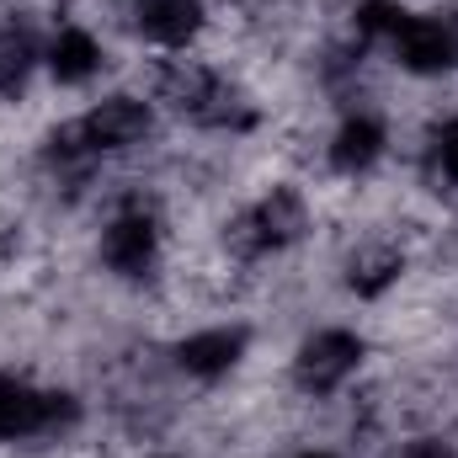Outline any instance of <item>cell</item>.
Returning <instances> with one entry per match:
<instances>
[{
  "label": "cell",
  "mask_w": 458,
  "mask_h": 458,
  "mask_svg": "<svg viewBox=\"0 0 458 458\" xmlns=\"http://www.w3.org/2000/svg\"><path fill=\"white\" fill-rule=\"evenodd\" d=\"M97 64H102V48H97V38H91V32H81V27H64V32L48 43V70H54L64 86L91 81V75H97Z\"/></svg>",
  "instance_id": "obj_9"
},
{
  "label": "cell",
  "mask_w": 458,
  "mask_h": 458,
  "mask_svg": "<svg viewBox=\"0 0 458 458\" xmlns=\"http://www.w3.org/2000/svg\"><path fill=\"white\" fill-rule=\"evenodd\" d=\"M448 43H454V59H458V16L448 21Z\"/></svg>",
  "instance_id": "obj_15"
},
{
  "label": "cell",
  "mask_w": 458,
  "mask_h": 458,
  "mask_svg": "<svg viewBox=\"0 0 458 458\" xmlns=\"http://www.w3.org/2000/svg\"><path fill=\"white\" fill-rule=\"evenodd\" d=\"M240 352H245V331H203V336H187L182 342V368L187 373H198V378H219V373H229L234 362H240Z\"/></svg>",
  "instance_id": "obj_7"
},
{
  "label": "cell",
  "mask_w": 458,
  "mask_h": 458,
  "mask_svg": "<svg viewBox=\"0 0 458 458\" xmlns=\"http://www.w3.org/2000/svg\"><path fill=\"white\" fill-rule=\"evenodd\" d=\"M27 70H32V48H27V38L0 32V91H5V97H16V91H21V81H27Z\"/></svg>",
  "instance_id": "obj_12"
},
{
  "label": "cell",
  "mask_w": 458,
  "mask_h": 458,
  "mask_svg": "<svg viewBox=\"0 0 458 458\" xmlns=\"http://www.w3.org/2000/svg\"><path fill=\"white\" fill-rule=\"evenodd\" d=\"M357 362H362V342L352 331H320V336H310V342L299 346L293 378L310 394H331L336 384H346L357 373Z\"/></svg>",
  "instance_id": "obj_1"
},
{
  "label": "cell",
  "mask_w": 458,
  "mask_h": 458,
  "mask_svg": "<svg viewBox=\"0 0 458 458\" xmlns=\"http://www.w3.org/2000/svg\"><path fill=\"white\" fill-rule=\"evenodd\" d=\"M139 27L155 43H187L203 27V5L198 0H139Z\"/></svg>",
  "instance_id": "obj_8"
},
{
  "label": "cell",
  "mask_w": 458,
  "mask_h": 458,
  "mask_svg": "<svg viewBox=\"0 0 458 458\" xmlns=\"http://www.w3.org/2000/svg\"><path fill=\"white\" fill-rule=\"evenodd\" d=\"M240 229H245V245H256V250H277V245H293L304 229H310V214H304V198L299 192H288V187H272L245 219H240Z\"/></svg>",
  "instance_id": "obj_2"
},
{
  "label": "cell",
  "mask_w": 458,
  "mask_h": 458,
  "mask_svg": "<svg viewBox=\"0 0 458 458\" xmlns=\"http://www.w3.org/2000/svg\"><path fill=\"white\" fill-rule=\"evenodd\" d=\"M378 155H384V128H378L373 117H352V123H342V133H336V144H331L336 171H368Z\"/></svg>",
  "instance_id": "obj_10"
},
{
  "label": "cell",
  "mask_w": 458,
  "mask_h": 458,
  "mask_svg": "<svg viewBox=\"0 0 458 458\" xmlns=\"http://www.w3.org/2000/svg\"><path fill=\"white\" fill-rule=\"evenodd\" d=\"M394 272H400V256L394 250H368V256L352 261V288L357 293H378L384 283H394Z\"/></svg>",
  "instance_id": "obj_11"
},
{
  "label": "cell",
  "mask_w": 458,
  "mask_h": 458,
  "mask_svg": "<svg viewBox=\"0 0 458 458\" xmlns=\"http://www.w3.org/2000/svg\"><path fill=\"white\" fill-rule=\"evenodd\" d=\"M75 405L64 394H38L27 384H11L0 378V437H27V432H43V427H59L70 421Z\"/></svg>",
  "instance_id": "obj_3"
},
{
  "label": "cell",
  "mask_w": 458,
  "mask_h": 458,
  "mask_svg": "<svg viewBox=\"0 0 458 458\" xmlns=\"http://www.w3.org/2000/svg\"><path fill=\"white\" fill-rule=\"evenodd\" d=\"M405 458H458L454 443H443V437H421V443H411Z\"/></svg>",
  "instance_id": "obj_14"
},
{
  "label": "cell",
  "mask_w": 458,
  "mask_h": 458,
  "mask_svg": "<svg viewBox=\"0 0 458 458\" xmlns=\"http://www.w3.org/2000/svg\"><path fill=\"white\" fill-rule=\"evenodd\" d=\"M394 54H400V64L405 70H416V75H437V70H448L454 64V43H448V27L443 21H421V16H405L400 27H394Z\"/></svg>",
  "instance_id": "obj_5"
},
{
  "label": "cell",
  "mask_w": 458,
  "mask_h": 458,
  "mask_svg": "<svg viewBox=\"0 0 458 458\" xmlns=\"http://www.w3.org/2000/svg\"><path fill=\"white\" fill-rule=\"evenodd\" d=\"M75 128H81L86 149H128V144H139L149 133V107L133 102V97H107L102 107H91Z\"/></svg>",
  "instance_id": "obj_4"
},
{
  "label": "cell",
  "mask_w": 458,
  "mask_h": 458,
  "mask_svg": "<svg viewBox=\"0 0 458 458\" xmlns=\"http://www.w3.org/2000/svg\"><path fill=\"white\" fill-rule=\"evenodd\" d=\"M299 458H331V454H299Z\"/></svg>",
  "instance_id": "obj_16"
},
{
  "label": "cell",
  "mask_w": 458,
  "mask_h": 458,
  "mask_svg": "<svg viewBox=\"0 0 458 458\" xmlns=\"http://www.w3.org/2000/svg\"><path fill=\"white\" fill-rule=\"evenodd\" d=\"M102 256H107L113 272L139 277L155 261V225H149V214H123V219H113L107 225V240H102Z\"/></svg>",
  "instance_id": "obj_6"
},
{
  "label": "cell",
  "mask_w": 458,
  "mask_h": 458,
  "mask_svg": "<svg viewBox=\"0 0 458 458\" xmlns=\"http://www.w3.org/2000/svg\"><path fill=\"white\" fill-rule=\"evenodd\" d=\"M437 165H443V176H454L458 182V117L437 133Z\"/></svg>",
  "instance_id": "obj_13"
}]
</instances>
